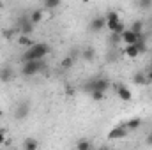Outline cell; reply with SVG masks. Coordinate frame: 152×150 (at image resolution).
Segmentation results:
<instances>
[{
    "instance_id": "obj_1",
    "label": "cell",
    "mask_w": 152,
    "mask_h": 150,
    "mask_svg": "<svg viewBox=\"0 0 152 150\" xmlns=\"http://www.w3.org/2000/svg\"><path fill=\"white\" fill-rule=\"evenodd\" d=\"M50 53V46L46 44V42H36L32 48H28L21 57H20V60H21V64H25V62H34V60H44V57Z\"/></svg>"
},
{
    "instance_id": "obj_2",
    "label": "cell",
    "mask_w": 152,
    "mask_h": 150,
    "mask_svg": "<svg viewBox=\"0 0 152 150\" xmlns=\"http://www.w3.org/2000/svg\"><path fill=\"white\" fill-rule=\"evenodd\" d=\"M44 69H48V66H46L44 60H34V62H25V64H21L20 73H21V76H25V78H32V76L41 74Z\"/></svg>"
},
{
    "instance_id": "obj_3",
    "label": "cell",
    "mask_w": 152,
    "mask_h": 150,
    "mask_svg": "<svg viewBox=\"0 0 152 150\" xmlns=\"http://www.w3.org/2000/svg\"><path fill=\"white\" fill-rule=\"evenodd\" d=\"M14 32L20 34V36H32L34 34V25L30 21V16L27 14H20L16 18V23H14Z\"/></svg>"
},
{
    "instance_id": "obj_4",
    "label": "cell",
    "mask_w": 152,
    "mask_h": 150,
    "mask_svg": "<svg viewBox=\"0 0 152 150\" xmlns=\"http://www.w3.org/2000/svg\"><path fill=\"white\" fill-rule=\"evenodd\" d=\"M108 88H110V81L106 78H94L83 85V90L87 94H92V92H104L106 94Z\"/></svg>"
},
{
    "instance_id": "obj_5",
    "label": "cell",
    "mask_w": 152,
    "mask_h": 150,
    "mask_svg": "<svg viewBox=\"0 0 152 150\" xmlns=\"http://www.w3.org/2000/svg\"><path fill=\"white\" fill-rule=\"evenodd\" d=\"M28 115H30V103H28V101L18 103L16 108H14V111H12V117H14L16 120H25Z\"/></svg>"
},
{
    "instance_id": "obj_6",
    "label": "cell",
    "mask_w": 152,
    "mask_h": 150,
    "mask_svg": "<svg viewBox=\"0 0 152 150\" xmlns=\"http://www.w3.org/2000/svg\"><path fill=\"white\" fill-rule=\"evenodd\" d=\"M104 27H106V18H104V16H96V18H92L90 23H88V30H90L92 34L101 32Z\"/></svg>"
},
{
    "instance_id": "obj_7",
    "label": "cell",
    "mask_w": 152,
    "mask_h": 150,
    "mask_svg": "<svg viewBox=\"0 0 152 150\" xmlns=\"http://www.w3.org/2000/svg\"><path fill=\"white\" fill-rule=\"evenodd\" d=\"M115 92H117L118 99H120V101H124V103H129V101L133 99L131 90H129L126 85H122V83H115Z\"/></svg>"
},
{
    "instance_id": "obj_8",
    "label": "cell",
    "mask_w": 152,
    "mask_h": 150,
    "mask_svg": "<svg viewBox=\"0 0 152 150\" xmlns=\"http://www.w3.org/2000/svg\"><path fill=\"white\" fill-rule=\"evenodd\" d=\"M127 134H129V131L126 129L124 124H120V125L112 127V131L108 133V140H120V138H126Z\"/></svg>"
},
{
    "instance_id": "obj_9",
    "label": "cell",
    "mask_w": 152,
    "mask_h": 150,
    "mask_svg": "<svg viewBox=\"0 0 152 150\" xmlns=\"http://www.w3.org/2000/svg\"><path fill=\"white\" fill-rule=\"evenodd\" d=\"M12 78H14V71L11 66L0 67V81L2 83H9V81H12Z\"/></svg>"
},
{
    "instance_id": "obj_10",
    "label": "cell",
    "mask_w": 152,
    "mask_h": 150,
    "mask_svg": "<svg viewBox=\"0 0 152 150\" xmlns=\"http://www.w3.org/2000/svg\"><path fill=\"white\" fill-rule=\"evenodd\" d=\"M120 37H122V42H126V46H131V44H136V42H138L140 36H136L134 32H131L129 28H126Z\"/></svg>"
},
{
    "instance_id": "obj_11",
    "label": "cell",
    "mask_w": 152,
    "mask_h": 150,
    "mask_svg": "<svg viewBox=\"0 0 152 150\" xmlns=\"http://www.w3.org/2000/svg\"><path fill=\"white\" fill-rule=\"evenodd\" d=\"M80 58L85 60V62H94V60H96V50H94L92 46H85V48L81 50Z\"/></svg>"
},
{
    "instance_id": "obj_12",
    "label": "cell",
    "mask_w": 152,
    "mask_h": 150,
    "mask_svg": "<svg viewBox=\"0 0 152 150\" xmlns=\"http://www.w3.org/2000/svg\"><path fill=\"white\" fill-rule=\"evenodd\" d=\"M133 83L134 85H149V81H147V74H145V71H136L134 74H133Z\"/></svg>"
},
{
    "instance_id": "obj_13",
    "label": "cell",
    "mask_w": 152,
    "mask_h": 150,
    "mask_svg": "<svg viewBox=\"0 0 152 150\" xmlns=\"http://www.w3.org/2000/svg\"><path fill=\"white\" fill-rule=\"evenodd\" d=\"M143 28H145V21L143 20H136V21H133V25H131V32H134L136 36H142L143 34Z\"/></svg>"
},
{
    "instance_id": "obj_14",
    "label": "cell",
    "mask_w": 152,
    "mask_h": 150,
    "mask_svg": "<svg viewBox=\"0 0 152 150\" xmlns=\"http://www.w3.org/2000/svg\"><path fill=\"white\" fill-rule=\"evenodd\" d=\"M18 44L28 50V48H32V46L36 44V41L32 37H28V36H18Z\"/></svg>"
},
{
    "instance_id": "obj_15",
    "label": "cell",
    "mask_w": 152,
    "mask_h": 150,
    "mask_svg": "<svg viewBox=\"0 0 152 150\" xmlns=\"http://www.w3.org/2000/svg\"><path fill=\"white\" fill-rule=\"evenodd\" d=\"M124 125H126L127 131H136V129L142 127V118H131V120H127Z\"/></svg>"
},
{
    "instance_id": "obj_16",
    "label": "cell",
    "mask_w": 152,
    "mask_h": 150,
    "mask_svg": "<svg viewBox=\"0 0 152 150\" xmlns=\"http://www.w3.org/2000/svg\"><path fill=\"white\" fill-rule=\"evenodd\" d=\"M76 150H92V141L87 138H81L76 141Z\"/></svg>"
},
{
    "instance_id": "obj_17",
    "label": "cell",
    "mask_w": 152,
    "mask_h": 150,
    "mask_svg": "<svg viewBox=\"0 0 152 150\" xmlns=\"http://www.w3.org/2000/svg\"><path fill=\"white\" fill-rule=\"evenodd\" d=\"M39 143L36 138H27L23 140V150H37Z\"/></svg>"
},
{
    "instance_id": "obj_18",
    "label": "cell",
    "mask_w": 152,
    "mask_h": 150,
    "mask_svg": "<svg viewBox=\"0 0 152 150\" xmlns=\"http://www.w3.org/2000/svg\"><path fill=\"white\" fill-rule=\"evenodd\" d=\"M42 9H34L28 16H30V21H32V25H36V23H39L41 20H42Z\"/></svg>"
},
{
    "instance_id": "obj_19",
    "label": "cell",
    "mask_w": 152,
    "mask_h": 150,
    "mask_svg": "<svg viewBox=\"0 0 152 150\" xmlns=\"http://www.w3.org/2000/svg\"><path fill=\"white\" fill-rule=\"evenodd\" d=\"M124 53L129 57V58H136L140 53H138V48L134 46V44H131V46H126V50H124Z\"/></svg>"
},
{
    "instance_id": "obj_20",
    "label": "cell",
    "mask_w": 152,
    "mask_h": 150,
    "mask_svg": "<svg viewBox=\"0 0 152 150\" xmlns=\"http://www.w3.org/2000/svg\"><path fill=\"white\" fill-rule=\"evenodd\" d=\"M136 7H140L143 11H149V9H152V0H138Z\"/></svg>"
},
{
    "instance_id": "obj_21",
    "label": "cell",
    "mask_w": 152,
    "mask_h": 150,
    "mask_svg": "<svg viewBox=\"0 0 152 150\" xmlns=\"http://www.w3.org/2000/svg\"><path fill=\"white\" fill-rule=\"evenodd\" d=\"M106 23H115V21H120V18H118V12H115V11H110L106 16Z\"/></svg>"
},
{
    "instance_id": "obj_22",
    "label": "cell",
    "mask_w": 152,
    "mask_h": 150,
    "mask_svg": "<svg viewBox=\"0 0 152 150\" xmlns=\"http://www.w3.org/2000/svg\"><path fill=\"white\" fill-rule=\"evenodd\" d=\"M58 5H60L58 0H44V2H42V7H44V9H55V7H58Z\"/></svg>"
},
{
    "instance_id": "obj_23",
    "label": "cell",
    "mask_w": 152,
    "mask_h": 150,
    "mask_svg": "<svg viewBox=\"0 0 152 150\" xmlns=\"http://www.w3.org/2000/svg\"><path fill=\"white\" fill-rule=\"evenodd\" d=\"M90 97H92V101L101 103V101L106 97V94H104V92H92V94H90Z\"/></svg>"
},
{
    "instance_id": "obj_24",
    "label": "cell",
    "mask_w": 152,
    "mask_h": 150,
    "mask_svg": "<svg viewBox=\"0 0 152 150\" xmlns=\"http://www.w3.org/2000/svg\"><path fill=\"white\" fill-rule=\"evenodd\" d=\"M108 41H110V44H112L113 48H117V46H118V42L122 41V37H120L118 34H110V39H108Z\"/></svg>"
},
{
    "instance_id": "obj_25",
    "label": "cell",
    "mask_w": 152,
    "mask_h": 150,
    "mask_svg": "<svg viewBox=\"0 0 152 150\" xmlns=\"http://www.w3.org/2000/svg\"><path fill=\"white\" fill-rule=\"evenodd\" d=\"M73 64H75V60H73L71 57H66V58H64V60L60 62V67H62V69H69V67H71Z\"/></svg>"
},
{
    "instance_id": "obj_26",
    "label": "cell",
    "mask_w": 152,
    "mask_h": 150,
    "mask_svg": "<svg viewBox=\"0 0 152 150\" xmlns=\"http://www.w3.org/2000/svg\"><path fill=\"white\" fill-rule=\"evenodd\" d=\"M2 36H4L5 39H12V36H14V28H7V30H4Z\"/></svg>"
},
{
    "instance_id": "obj_27",
    "label": "cell",
    "mask_w": 152,
    "mask_h": 150,
    "mask_svg": "<svg viewBox=\"0 0 152 150\" xmlns=\"http://www.w3.org/2000/svg\"><path fill=\"white\" fill-rule=\"evenodd\" d=\"M145 143H147L149 147H152V131L147 134V136H145Z\"/></svg>"
},
{
    "instance_id": "obj_28",
    "label": "cell",
    "mask_w": 152,
    "mask_h": 150,
    "mask_svg": "<svg viewBox=\"0 0 152 150\" xmlns=\"http://www.w3.org/2000/svg\"><path fill=\"white\" fill-rule=\"evenodd\" d=\"M2 143H5V131L4 129H0V145Z\"/></svg>"
},
{
    "instance_id": "obj_29",
    "label": "cell",
    "mask_w": 152,
    "mask_h": 150,
    "mask_svg": "<svg viewBox=\"0 0 152 150\" xmlns=\"http://www.w3.org/2000/svg\"><path fill=\"white\" fill-rule=\"evenodd\" d=\"M145 74H147V81L152 83V66H151V69H149V71H145Z\"/></svg>"
},
{
    "instance_id": "obj_30",
    "label": "cell",
    "mask_w": 152,
    "mask_h": 150,
    "mask_svg": "<svg viewBox=\"0 0 152 150\" xmlns=\"http://www.w3.org/2000/svg\"><path fill=\"white\" fill-rule=\"evenodd\" d=\"M97 150H110V149H106V147H99Z\"/></svg>"
},
{
    "instance_id": "obj_31",
    "label": "cell",
    "mask_w": 152,
    "mask_h": 150,
    "mask_svg": "<svg viewBox=\"0 0 152 150\" xmlns=\"http://www.w3.org/2000/svg\"><path fill=\"white\" fill-rule=\"evenodd\" d=\"M2 115H4V111H2V110H0V117H2Z\"/></svg>"
},
{
    "instance_id": "obj_32",
    "label": "cell",
    "mask_w": 152,
    "mask_h": 150,
    "mask_svg": "<svg viewBox=\"0 0 152 150\" xmlns=\"http://www.w3.org/2000/svg\"><path fill=\"white\" fill-rule=\"evenodd\" d=\"M110 150H117V149H110Z\"/></svg>"
}]
</instances>
